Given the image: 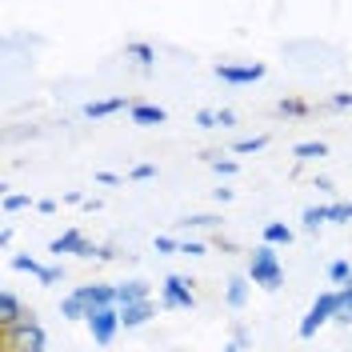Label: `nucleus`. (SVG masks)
<instances>
[{
    "instance_id": "nucleus-14",
    "label": "nucleus",
    "mask_w": 352,
    "mask_h": 352,
    "mask_svg": "<svg viewBox=\"0 0 352 352\" xmlns=\"http://www.w3.org/2000/svg\"><path fill=\"white\" fill-rule=\"evenodd\" d=\"M224 300H228V308H244V300H248V276H228Z\"/></svg>"
},
{
    "instance_id": "nucleus-34",
    "label": "nucleus",
    "mask_w": 352,
    "mask_h": 352,
    "mask_svg": "<svg viewBox=\"0 0 352 352\" xmlns=\"http://www.w3.org/2000/svg\"><path fill=\"white\" fill-rule=\"evenodd\" d=\"M60 276H65V272H60V268H44V272H41V285H56V280H60Z\"/></svg>"
},
{
    "instance_id": "nucleus-6",
    "label": "nucleus",
    "mask_w": 352,
    "mask_h": 352,
    "mask_svg": "<svg viewBox=\"0 0 352 352\" xmlns=\"http://www.w3.org/2000/svg\"><path fill=\"white\" fill-rule=\"evenodd\" d=\"M48 252H72V256H96V244L88 241L85 232H76V228H68V232H60L56 241L48 244Z\"/></svg>"
},
{
    "instance_id": "nucleus-11",
    "label": "nucleus",
    "mask_w": 352,
    "mask_h": 352,
    "mask_svg": "<svg viewBox=\"0 0 352 352\" xmlns=\"http://www.w3.org/2000/svg\"><path fill=\"white\" fill-rule=\"evenodd\" d=\"M120 109H132V100L109 96V100H92V104H85V116L88 120H104V116H112V112H120Z\"/></svg>"
},
{
    "instance_id": "nucleus-13",
    "label": "nucleus",
    "mask_w": 352,
    "mask_h": 352,
    "mask_svg": "<svg viewBox=\"0 0 352 352\" xmlns=\"http://www.w3.org/2000/svg\"><path fill=\"white\" fill-rule=\"evenodd\" d=\"M129 116H132V124H164L168 120V112L160 104H140V100L129 109Z\"/></svg>"
},
{
    "instance_id": "nucleus-12",
    "label": "nucleus",
    "mask_w": 352,
    "mask_h": 352,
    "mask_svg": "<svg viewBox=\"0 0 352 352\" xmlns=\"http://www.w3.org/2000/svg\"><path fill=\"white\" fill-rule=\"evenodd\" d=\"M140 300H148V285H144V280H124V285H116V305L120 308L140 305Z\"/></svg>"
},
{
    "instance_id": "nucleus-16",
    "label": "nucleus",
    "mask_w": 352,
    "mask_h": 352,
    "mask_svg": "<svg viewBox=\"0 0 352 352\" xmlns=\"http://www.w3.org/2000/svg\"><path fill=\"white\" fill-rule=\"evenodd\" d=\"M292 156H296V160H320V156H329V144H324V140H305V144L292 148Z\"/></svg>"
},
{
    "instance_id": "nucleus-29",
    "label": "nucleus",
    "mask_w": 352,
    "mask_h": 352,
    "mask_svg": "<svg viewBox=\"0 0 352 352\" xmlns=\"http://www.w3.org/2000/svg\"><path fill=\"white\" fill-rule=\"evenodd\" d=\"M197 124H200V129H217V112H212V109H200L197 112Z\"/></svg>"
},
{
    "instance_id": "nucleus-38",
    "label": "nucleus",
    "mask_w": 352,
    "mask_h": 352,
    "mask_svg": "<svg viewBox=\"0 0 352 352\" xmlns=\"http://www.w3.org/2000/svg\"><path fill=\"white\" fill-rule=\"evenodd\" d=\"M248 349V344H241V340H228V344H224V352H244Z\"/></svg>"
},
{
    "instance_id": "nucleus-32",
    "label": "nucleus",
    "mask_w": 352,
    "mask_h": 352,
    "mask_svg": "<svg viewBox=\"0 0 352 352\" xmlns=\"http://www.w3.org/2000/svg\"><path fill=\"white\" fill-rule=\"evenodd\" d=\"M217 124H220V129H232V124H236V112H232V109H220L217 112Z\"/></svg>"
},
{
    "instance_id": "nucleus-10",
    "label": "nucleus",
    "mask_w": 352,
    "mask_h": 352,
    "mask_svg": "<svg viewBox=\"0 0 352 352\" xmlns=\"http://www.w3.org/2000/svg\"><path fill=\"white\" fill-rule=\"evenodd\" d=\"M153 316H156V305H153V300L129 305V308H120V329H140V324H148Z\"/></svg>"
},
{
    "instance_id": "nucleus-26",
    "label": "nucleus",
    "mask_w": 352,
    "mask_h": 352,
    "mask_svg": "<svg viewBox=\"0 0 352 352\" xmlns=\"http://www.w3.org/2000/svg\"><path fill=\"white\" fill-rule=\"evenodd\" d=\"M12 268H21V272H32V276H41V272H44V264H41V261H32V256H12Z\"/></svg>"
},
{
    "instance_id": "nucleus-22",
    "label": "nucleus",
    "mask_w": 352,
    "mask_h": 352,
    "mask_svg": "<svg viewBox=\"0 0 352 352\" xmlns=\"http://www.w3.org/2000/svg\"><path fill=\"white\" fill-rule=\"evenodd\" d=\"M32 200L24 197V192H4V200H0V212H16V208H28Z\"/></svg>"
},
{
    "instance_id": "nucleus-2",
    "label": "nucleus",
    "mask_w": 352,
    "mask_h": 352,
    "mask_svg": "<svg viewBox=\"0 0 352 352\" xmlns=\"http://www.w3.org/2000/svg\"><path fill=\"white\" fill-rule=\"evenodd\" d=\"M0 344H4V352H44V329H41V320L28 312L16 329L0 332Z\"/></svg>"
},
{
    "instance_id": "nucleus-20",
    "label": "nucleus",
    "mask_w": 352,
    "mask_h": 352,
    "mask_svg": "<svg viewBox=\"0 0 352 352\" xmlns=\"http://www.w3.org/2000/svg\"><path fill=\"white\" fill-rule=\"evenodd\" d=\"M336 324H352V280L340 288V308H336Z\"/></svg>"
},
{
    "instance_id": "nucleus-8",
    "label": "nucleus",
    "mask_w": 352,
    "mask_h": 352,
    "mask_svg": "<svg viewBox=\"0 0 352 352\" xmlns=\"http://www.w3.org/2000/svg\"><path fill=\"white\" fill-rule=\"evenodd\" d=\"M217 76L224 85H256L264 76V65H217Z\"/></svg>"
},
{
    "instance_id": "nucleus-18",
    "label": "nucleus",
    "mask_w": 352,
    "mask_h": 352,
    "mask_svg": "<svg viewBox=\"0 0 352 352\" xmlns=\"http://www.w3.org/2000/svg\"><path fill=\"white\" fill-rule=\"evenodd\" d=\"M264 244H292V228H288V224H280V220L264 224Z\"/></svg>"
},
{
    "instance_id": "nucleus-33",
    "label": "nucleus",
    "mask_w": 352,
    "mask_h": 352,
    "mask_svg": "<svg viewBox=\"0 0 352 352\" xmlns=\"http://www.w3.org/2000/svg\"><path fill=\"white\" fill-rule=\"evenodd\" d=\"M156 252H180V244L173 236H156Z\"/></svg>"
},
{
    "instance_id": "nucleus-36",
    "label": "nucleus",
    "mask_w": 352,
    "mask_h": 352,
    "mask_svg": "<svg viewBox=\"0 0 352 352\" xmlns=\"http://www.w3.org/2000/svg\"><path fill=\"white\" fill-rule=\"evenodd\" d=\"M8 244H12V224H4V228H0V248H8Z\"/></svg>"
},
{
    "instance_id": "nucleus-9",
    "label": "nucleus",
    "mask_w": 352,
    "mask_h": 352,
    "mask_svg": "<svg viewBox=\"0 0 352 352\" xmlns=\"http://www.w3.org/2000/svg\"><path fill=\"white\" fill-rule=\"evenodd\" d=\"M76 296L88 305V312H96V308H120L116 305V288H109V285H80Z\"/></svg>"
},
{
    "instance_id": "nucleus-25",
    "label": "nucleus",
    "mask_w": 352,
    "mask_h": 352,
    "mask_svg": "<svg viewBox=\"0 0 352 352\" xmlns=\"http://www.w3.org/2000/svg\"><path fill=\"white\" fill-rule=\"evenodd\" d=\"M329 280H336V285H340V280H352V264L349 261H332L329 264Z\"/></svg>"
},
{
    "instance_id": "nucleus-23",
    "label": "nucleus",
    "mask_w": 352,
    "mask_h": 352,
    "mask_svg": "<svg viewBox=\"0 0 352 352\" xmlns=\"http://www.w3.org/2000/svg\"><path fill=\"white\" fill-rule=\"evenodd\" d=\"M276 109L285 112V116H308V112H312V109L305 104V100H296V96H288V100H280Z\"/></svg>"
},
{
    "instance_id": "nucleus-1",
    "label": "nucleus",
    "mask_w": 352,
    "mask_h": 352,
    "mask_svg": "<svg viewBox=\"0 0 352 352\" xmlns=\"http://www.w3.org/2000/svg\"><path fill=\"white\" fill-rule=\"evenodd\" d=\"M248 280L252 285L268 288V292H276L280 280H285V268L276 261V252H272V244H261V248H252L248 252Z\"/></svg>"
},
{
    "instance_id": "nucleus-19",
    "label": "nucleus",
    "mask_w": 352,
    "mask_h": 352,
    "mask_svg": "<svg viewBox=\"0 0 352 352\" xmlns=\"http://www.w3.org/2000/svg\"><path fill=\"white\" fill-rule=\"evenodd\" d=\"M305 232H320V224L329 220V204H316V208H305Z\"/></svg>"
},
{
    "instance_id": "nucleus-4",
    "label": "nucleus",
    "mask_w": 352,
    "mask_h": 352,
    "mask_svg": "<svg viewBox=\"0 0 352 352\" xmlns=\"http://www.w3.org/2000/svg\"><path fill=\"white\" fill-rule=\"evenodd\" d=\"M192 305H197L192 280H184V276H164V285H160V308H192Z\"/></svg>"
},
{
    "instance_id": "nucleus-37",
    "label": "nucleus",
    "mask_w": 352,
    "mask_h": 352,
    "mask_svg": "<svg viewBox=\"0 0 352 352\" xmlns=\"http://www.w3.org/2000/svg\"><path fill=\"white\" fill-rule=\"evenodd\" d=\"M96 180H100V184H120V176L116 173H96Z\"/></svg>"
},
{
    "instance_id": "nucleus-31",
    "label": "nucleus",
    "mask_w": 352,
    "mask_h": 352,
    "mask_svg": "<svg viewBox=\"0 0 352 352\" xmlns=\"http://www.w3.org/2000/svg\"><path fill=\"white\" fill-rule=\"evenodd\" d=\"M132 180H153V176H156V168H153V164H136V168H132Z\"/></svg>"
},
{
    "instance_id": "nucleus-7",
    "label": "nucleus",
    "mask_w": 352,
    "mask_h": 352,
    "mask_svg": "<svg viewBox=\"0 0 352 352\" xmlns=\"http://www.w3.org/2000/svg\"><path fill=\"white\" fill-rule=\"evenodd\" d=\"M28 312H32V308H24L16 292H8V288L0 292V332L16 329V324H21V320L28 316Z\"/></svg>"
},
{
    "instance_id": "nucleus-3",
    "label": "nucleus",
    "mask_w": 352,
    "mask_h": 352,
    "mask_svg": "<svg viewBox=\"0 0 352 352\" xmlns=\"http://www.w3.org/2000/svg\"><path fill=\"white\" fill-rule=\"evenodd\" d=\"M336 308H340V292H320L316 300H312V308H308V316L300 320V340H312L316 336V329H324L329 320H336Z\"/></svg>"
},
{
    "instance_id": "nucleus-27",
    "label": "nucleus",
    "mask_w": 352,
    "mask_h": 352,
    "mask_svg": "<svg viewBox=\"0 0 352 352\" xmlns=\"http://www.w3.org/2000/svg\"><path fill=\"white\" fill-rule=\"evenodd\" d=\"M329 220H336V224H349V220H352V200H349V204H329Z\"/></svg>"
},
{
    "instance_id": "nucleus-30",
    "label": "nucleus",
    "mask_w": 352,
    "mask_h": 352,
    "mask_svg": "<svg viewBox=\"0 0 352 352\" xmlns=\"http://www.w3.org/2000/svg\"><path fill=\"white\" fill-rule=\"evenodd\" d=\"M180 252H184V256H204L208 248H204L200 241H184V244H180Z\"/></svg>"
},
{
    "instance_id": "nucleus-15",
    "label": "nucleus",
    "mask_w": 352,
    "mask_h": 352,
    "mask_svg": "<svg viewBox=\"0 0 352 352\" xmlns=\"http://www.w3.org/2000/svg\"><path fill=\"white\" fill-rule=\"evenodd\" d=\"M124 56H132L140 68H148L156 60V52H153V44H144V41H132V44H124Z\"/></svg>"
},
{
    "instance_id": "nucleus-5",
    "label": "nucleus",
    "mask_w": 352,
    "mask_h": 352,
    "mask_svg": "<svg viewBox=\"0 0 352 352\" xmlns=\"http://www.w3.org/2000/svg\"><path fill=\"white\" fill-rule=\"evenodd\" d=\"M116 329H120V308H96V312H88V332H92L96 344H112Z\"/></svg>"
},
{
    "instance_id": "nucleus-17",
    "label": "nucleus",
    "mask_w": 352,
    "mask_h": 352,
    "mask_svg": "<svg viewBox=\"0 0 352 352\" xmlns=\"http://www.w3.org/2000/svg\"><path fill=\"white\" fill-rule=\"evenodd\" d=\"M60 316L65 320H88V305L72 292V296H65V305H60Z\"/></svg>"
},
{
    "instance_id": "nucleus-21",
    "label": "nucleus",
    "mask_w": 352,
    "mask_h": 352,
    "mask_svg": "<svg viewBox=\"0 0 352 352\" xmlns=\"http://www.w3.org/2000/svg\"><path fill=\"white\" fill-rule=\"evenodd\" d=\"M176 224H180V228H188V232H197V228H220V220L217 217H204V212H200V217H184V220H176Z\"/></svg>"
},
{
    "instance_id": "nucleus-28",
    "label": "nucleus",
    "mask_w": 352,
    "mask_h": 352,
    "mask_svg": "<svg viewBox=\"0 0 352 352\" xmlns=\"http://www.w3.org/2000/svg\"><path fill=\"white\" fill-rule=\"evenodd\" d=\"M208 164H212V168H217L220 176H232V173H236V168H241L236 160H220V153H212V156H208Z\"/></svg>"
},
{
    "instance_id": "nucleus-35",
    "label": "nucleus",
    "mask_w": 352,
    "mask_h": 352,
    "mask_svg": "<svg viewBox=\"0 0 352 352\" xmlns=\"http://www.w3.org/2000/svg\"><path fill=\"white\" fill-rule=\"evenodd\" d=\"M332 109H352V92H340V96H332Z\"/></svg>"
},
{
    "instance_id": "nucleus-24",
    "label": "nucleus",
    "mask_w": 352,
    "mask_h": 352,
    "mask_svg": "<svg viewBox=\"0 0 352 352\" xmlns=\"http://www.w3.org/2000/svg\"><path fill=\"white\" fill-rule=\"evenodd\" d=\"M264 144H268V136H248V140H236L232 144V153H261Z\"/></svg>"
}]
</instances>
